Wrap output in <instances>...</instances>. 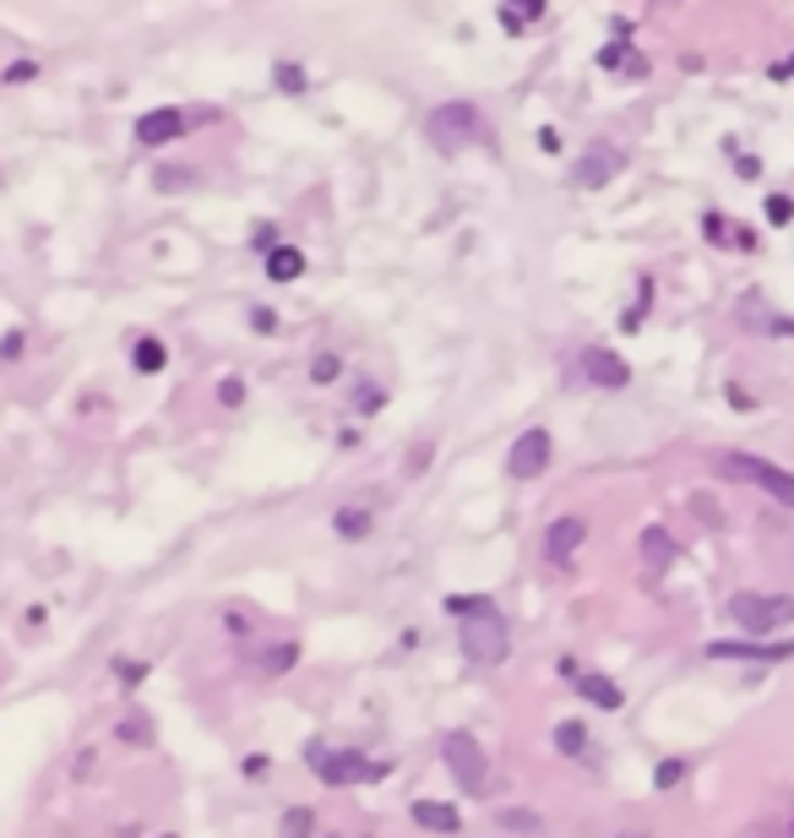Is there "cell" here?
Returning <instances> with one entry per match:
<instances>
[{"mask_svg": "<svg viewBox=\"0 0 794 838\" xmlns=\"http://www.w3.org/2000/svg\"><path fill=\"white\" fill-rule=\"evenodd\" d=\"M447 610L463 621V637H458V643H463V659H469L474 670L507 664V653H512V626H507V615L496 610L490 594H452Z\"/></svg>", "mask_w": 794, "mask_h": 838, "instance_id": "6da1fadb", "label": "cell"}, {"mask_svg": "<svg viewBox=\"0 0 794 838\" xmlns=\"http://www.w3.org/2000/svg\"><path fill=\"white\" fill-rule=\"evenodd\" d=\"M305 762L310 773L326 784V789H354V784H381L392 778V762L386 757H364L354 746H326V740H310L305 746Z\"/></svg>", "mask_w": 794, "mask_h": 838, "instance_id": "7a4b0ae2", "label": "cell"}, {"mask_svg": "<svg viewBox=\"0 0 794 838\" xmlns=\"http://www.w3.org/2000/svg\"><path fill=\"white\" fill-rule=\"evenodd\" d=\"M425 137H431V148H436L441 158H463L474 142H485V137H490V126H485V115H479L474 104L452 99V104L431 110V120H425Z\"/></svg>", "mask_w": 794, "mask_h": 838, "instance_id": "3957f363", "label": "cell"}, {"mask_svg": "<svg viewBox=\"0 0 794 838\" xmlns=\"http://www.w3.org/2000/svg\"><path fill=\"white\" fill-rule=\"evenodd\" d=\"M441 762L452 773V784L463 795H485L490 789V762H485V746L469 735V729H447L441 735Z\"/></svg>", "mask_w": 794, "mask_h": 838, "instance_id": "277c9868", "label": "cell"}, {"mask_svg": "<svg viewBox=\"0 0 794 838\" xmlns=\"http://www.w3.org/2000/svg\"><path fill=\"white\" fill-rule=\"evenodd\" d=\"M729 621L745 637H767V632L794 621V594H734L729 599Z\"/></svg>", "mask_w": 794, "mask_h": 838, "instance_id": "5b68a950", "label": "cell"}, {"mask_svg": "<svg viewBox=\"0 0 794 838\" xmlns=\"http://www.w3.org/2000/svg\"><path fill=\"white\" fill-rule=\"evenodd\" d=\"M718 469H723L729 480H740V485L767 491L778 507H794V474H789V469H778V464H767V458H751V453H723Z\"/></svg>", "mask_w": 794, "mask_h": 838, "instance_id": "8992f818", "label": "cell"}, {"mask_svg": "<svg viewBox=\"0 0 794 838\" xmlns=\"http://www.w3.org/2000/svg\"><path fill=\"white\" fill-rule=\"evenodd\" d=\"M550 453H555L550 431L534 426V431H523V436L512 442V453H507V474H512V480H539V474L550 469Z\"/></svg>", "mask_w": 794, "mask_h": 838, "instance_id": "52a82bcc", "label": "cell"}, {"mask_svg": "<svg viewBox=\"0 0 794 838\" xmlns=\"http://www.w3.org/2000/svg\"><path fill=\"white\" fill-rule=\"evenodd\" d=\"M620 169H626V153H620L615 142H593V148L582 153V164H577V186H582V191H599V186H610Z\"/></svg>", "mask_w": 794, "mask_h": 838, "instance_id": "ba28073f", "label": "cell"}, {"mask_svg": "<svg viewBox=\"0 0 794 838\" xmlns=\"http://www.w3.org/2000/svg\"><path fill=\"white\" fill-rule=\"evenodd\" d=\"M707 659H751V664H778V659H794V643H761V637L707 643Z\"/></svg>", "mask_w": 794, "mask_h": 838, "instance_id": "9c48e42d", "label": "cell"}, {"mask_svg": "<svg viewBox=\"0 0 794 838\" xmlns=\"http://www.w3.org/2000/svg\"><path fill=\"white\" fill-rule=\"evenodd\" d=\"M577 365H582V376H588L593 386H610V392L631 381V365H626L615 348H599V343H593V348H582V359H577Z\"/></svg>", "mask_w": 794, "mask_h": 838, "instance_id": "30bf717a", "label": "cell"}, {"mask_svg": "<svg viewBox=\"0 0 794 838\" xmlns=\"http://www.w3.org/2000/svg\"><path fill=\"white\" fill-rule=\"evenodd\" d=\"M180 131H191V115H185V110H148V115L137 120V142H142V148H164V142H175Z\"/></svg>", "mask_w": 794, "mask_h": 838, "instance_id": "8fae6325", "label": "cell"}, {"mask_svg": "<svg viewBox=\"0 0 794 838\" xmlns=\"http://www.w3.org/2000/svg\"><path fill=\"white\" fill-rule=\"evenodd\" d=\"M582 539H588V523L566 512V518H555V523L545 529V556H550V561H572V556L582 550Z\"/></svg>", "mask_w": 794, "mask_h": 838, "instance_id": "7c38bea8", "label": "cell"}, {"mask_svg": "<svg viewBox=\"0 0 794 838\" xmlns=\"http://www.w3.org/2000/svg\"><path fill=\"white\" fill-rule=\"evenodd\" d=\"M409 811H414V822H420L425 833H441V838H452V833L463 827V811L447 805V800H414Z\"/></svg>", "mask_w": 794, "mask_h": 838, "instance_id": "4fadbf2b", "label": "cell"}, {"mask_svg": "<svg viewBox=\"0 0 794 838\" xmlns=\"http://www.w3.org/2000/svg\"><path fill=\"white\" fill-rule=\"evenodd\" d=\"M572 686H577L593 708H604V713H615V708L626 702V691H620L610 675H599V670H577V681H572Z\"/></svg>", "mask_w": 794, "mask_h": 838, "instance_id": "5bb4252c", "label": "cell"}, {"mask_svg": "<svg viewBox=\"0 0 794 838\" xmlns=\"http://www.w3.org/2000/svg\"><path fill=\"white\" fill-rule=\"evenodd\" d=\"M642 567L648 572H664L669 561H675V539H669V529H642Z\"/></svg>", "mask_w": 794, "mask_h": 838, "instance_id": "9a60e30c", "label": "cell"}, {"mask_svg": "<svg viewBox=\"0 0 794 838\" xmlns=\"http://www.w3.org/2000/svg\"><path fill=\"white\" fill-rule=\"evenodd\" d=\"M294 664H299V643H272V648H261V653H256V675H267V681L289 675Z\"/></svg>", "mask_w": 794, "mask_h": 838, "instance_id": "2e32d148", "label": "cell"}, {"mask_svg": "<svg viewBox=\"0 0 794 838\" xmlns=\"http://www.w3.org/2000/svg\"><path fill=\"white\" fill-rule=\"evenodd\" d=\"M299 272H305L299 245H272V251H267V278H272V283H294Z\"/></svg>", "mask_w": 794, "mask_h": 838, "instance_id": "e0dca14e", "label": "cell"}, {"mask_svg": "<svg viewBox=\"0 0 794 838\" xmlns=\"http://www.w3.org/2000/svg\"><path fill=\"white\" fill-rule=\"evenodd\" d=\"M539 17H545V0H501V28L507 34H523Z\"/></svg>", "mask_w": 794, "mask_h": 838, "instance_id": "ac0fdd59", "label": "cell"}, {"mask_svg": "<svg viewBox=\"0 0 794 838\" xmlns=\"http://www.w3.org/2000/svg\"><path fill=\"white\" fill-rule=\"evenodd\" d=\"M131 365H137L142 376H158V370L169 365V348H164L158 338H137V348H131Z\"/></svg>", "mask_w": 794, "mask_h": 838, "instance_id": "d6986e66", "label": "cell"}, {"mask_svg": "<svg viewBox=\"0 0 794 838\" xmlns=\"http://www.w3.org/2000/svg\"><path fill=\"white\" fill-rule=\"evenodd\" d=\"M555 751L561 757H582L588 751V724L582 719H561L555 724Z\"/></svg>", "mask_w": 794, "mask_h": 838, "instance_id": "ffe728a7", "label": "cell"}, {"mask_svg": "<svg viewBox=\"0 0 794 838\" xmlns=\"http://www.w3.org/2000/svg\"><path fill=\"white\" fill-rule=\"evenodd\" d=\"M310 833H316V811L310 805H289L278 816V838H310Z\"/></svg>", "mask_w": 794, "mask_h": 838, "instance_id": "44dd1931", "label": "cell"}, {"mask_svg": "<svg viewBox=\"0 0 794 838\" xmlns=\"http://www.w3.org/2000/svg\"><path fill=\"white\" fill-rule=\"evenodd\" d=\"M332 529H337L343 539H364V534H370V507H343V512L332 518Z\"/></svg>", "mask_w": 794, "mask_h": 838, "instance_id": "7402d4cb", "label": "cell"}, {"mask_svg": "<svg viewBox=\"0 0 794 838\" xmlns=\"http://www.w3.org/2000/svg\"><path fill=\"white\" fill-rule=\"evenodd\" d=\"M599 66H620L626 77H648V61H642L637 50H620V45H610V50L599 55Z\"/></svg>", "mask_w": 794, "mask_h": 838, "instance_id": "603a6c76", "label": "cell"}, {"mask_svg": "<svg viewBox=\"0 0 794 838\" xmlns=\"http://www.w3.org/2000/svg\"><path fill=\"white\" fill-rule=\"evenodd\" d=\"M115 735H120V740H131V746H153V740H158V735H153V719H148V713H126Z\"/></svg>", "mask_w": 794, "mask_h": 838, "instance_id": "cb8c5ba5", "label": "cell"}, {"mask_svg": "<svg viewBox=\"0 0 794 838\" xmlns=\"http://www.w3.org/2000/svg\"><path fill=\"white\" fill-rule=\"evenodd\" d=\"M272 72H278L272 82H278L283 93H305V66H294V61H278Z\"/></svg>", "mask_w": 794, "mask_h": 838, "instance_id": "d4e9b609", "label": "cell"}, {"mask_svg": "<svg viewBox=\"0 0 794 838\" xmlns=\"http://www.w3.org/2000/svg\"><path fill=\"white\" fill-rule=\"evenodd\" d=\"M337 376H343V359H337V354H316V365H310V381H316V386H332Z\"/></svg>", "mask_w": 794, "mask_h": 838, "instance_id": "484cf974", "label": "cell"}, {"mask_svg": "<svg viewBox=\"0 0 794 838\" xmlns=\"http://www.w3.org/2000/svg\"><path fill=\"white\" fill-rule=\"evenodd\" d=\"M680 778H686V762H680V757H664V762L653 767V784H658V789H675Z\"/></svg>", "mask_w": 794, "mask_h": 838, "instance_id": "4316f807", "label": "cell"}, {"mask_svg": "<svg viewBox=\"0 0 794 838\" xmlns=\"http://www.w3.org/2000/svg\"><path fill=\"white\" fill-rule=\"evenodd\" d=\"M496 822H501V827H512V833H539V816H534V811H523V805H512V811H501Z\"/></svg>", "mask_w": 794, "mask_h": 838, "instance_id": "83f0119b", "label": "cell"}, {"mask_svg": "<svg viewBox=\"0 0 794 838\" xmlns=\"http://www.w3.org/2000/svg\"><path fill=\"white\" fill-rule=\"evenodd\" d=\"M110 670H115V681H120V686H142V675H148V664H142V659H115Z\"/></svg>", "mask_w": 794, "mask_h": 838, "instance_id": "f1b7e54d", "label": "cell"}, {"mask_svg": "<svg viewBox=\"0 0 794 838\" xmlns=\"http://www.w3.org/2000/svg\"><path fill=\"white\" fill-rule=\"evenodd\" d=\"M218 403H223V408H240V403H245V381H240V376H223V381H218Z\"/></svg>", "mask_w": 794, "mask_h": 838, "instance_id": "f546056e", "label": "cell"}, {"mask_svg": "<svg viewBox=\"0 0 794 838\" xmlns=\"http://www.w3.org/2000/svg\"><path fill=\"white\" fill-rule=\"evenodd\" d=\"M354 397H359V408H364V414H370V408H381V403H386V392H381V386H375V381H359V386H354Z\"/></svg>", "mask_w": 794, "mask_h": 838, "instance_id": "4dcf8cb0", "label": "cell"}, {"mask_svg": "<svg viewBox=\"0 0 794 838\" xmlns=\"http://www.w3.org/2000/svg\"><path fill=\"white\" fill-rule=\"evenodd\" d=\"M767 218H772V224H789V218H794V202H789L783 191H778V196H767Z\"/></svg>", "mask_w": 794, "mask_h": 838, "instance_id": "1f68e13d", "label": "cell"}, {"mask_svg": "<svg viewBox=\"0 0 794 838\" xmlns=\"http://www.w3.org/2000/svg\"><path fill=\"white\" fill-rule=\"evenodd\" d=\"M39 77V61H12L7 66V82H34Z\"/></svg>", "mask_w": 794, "mask_h": 838, "instance_id": "d6a6232c", "label": "cell"}, {"mask_svg": "<svg viewBox=\"0 0 794 838\" xmlns=\"http://www.w3.org/2000/svg\"><path fill=\"white\" fill-rule=\"evenodd\" d=\"M240 767H245V778H267V767H272V762H267L261 751H251V757H245Z\"/></svg>", "mask_w": 794, "mask_h": 838, "instance_id": "836d02e7", "label": "cell"}, {"mask_svg": "<svg viewBox=\"0 0 794 838\" xmlns=\"http://www.w3.org/2000/svg\"><path fill=\"white\" fill-rule=\"evenodd\" d=\"M734 175H740V180H756V175H761V164H756V158H745V153H740V158H734Z\"/></svg>", "mask_w": 794, "mask_h": 838, "instance_id": "e575fe53", "label": "cell"}, {"mask_svg": "<svg viewBox=\"0 0 794 838\" xmlns=\"http://www.w3.org/2000/svg\"><path fill=\"white\" fill-rule=\"evenodd\" d=\"M272 240H278V229H272V224H261V229L251 234V245H256V251H272Z\"/></svg>", "mask_w": 794, "mask_h": 838, "instance_id": "d590c367", "label": "cell"}, {"mask_svg": "<svg viewBox=\"0 0 794 838\" xmlns=\"http://www.w3.org/2000/svg\"><path fill=\"white\" fill-rule=\"evenodd\" d=\"M251 327H256V332H272L278 316H272V310H251Z\"/></svg>", "mask_w": 794, "mask_h": 838, "instance_id": "8d00e7d4", "label": "cell"}, {"mask_svg": "<svg viewBox=\"0 0 794 838\" xmlns=\"http://www.w3.org/2000/svg\"><path fill=\"white\" fill-rule=\"evenodd\" d=\"M772 77H778V82H783V77H794V55H789L783 66H772Z\"/></svg>", "mask_w": 794, "mask_h": 838, "instance_id": "74e56055", "label": "cell"}, {"mask_svg": "<svg viewBox=\"0 0 794 838\" xmlns=\"http://www.w3.org/2000/svg\"><path fill=\"white\" fill-rule=\"evenodd\" d=\"M620 838H648V833H620Z\"/></svg>", "mask_w": 794, "mask_h": 838, "instance_id": "f35d334b", "label": "cell"}, {"mask_svg": "<svg viewBox=\"0 0 794 838\" xmlns=\"http://www.w3.org/2000/svg\"><path fill=\"white\" fill-rule=\"evenodd\" d=\"M332 838H343V833H332Z\"/></svg>", "mask_w": 794, "mask_h": 838, "instance_id": "ab89813d", "label": "cell"}, {"mask_svg": "<svg viewBox=\"0 0 794 838\" xmlns=\"http://www.w3.org/2000/svg\"><path fill=\"white\" fill-rule=\"evenodd\" d=\"M164 838H175V833H164Z\"/></svg>", "mask_w": 794, "mask_h": 838, "instance_id": "60d3db41", "label": "cell"}]
</instances>
